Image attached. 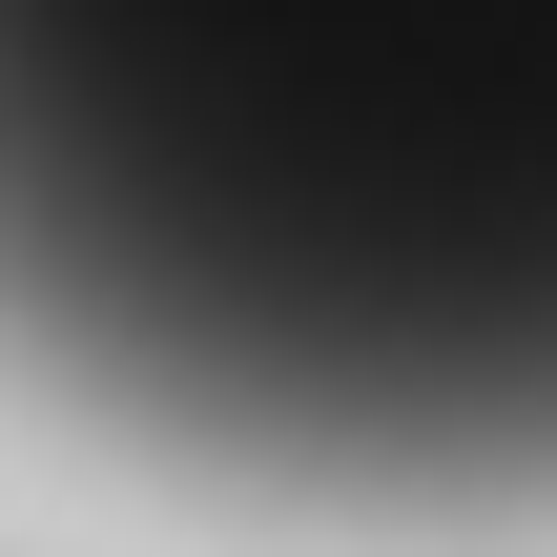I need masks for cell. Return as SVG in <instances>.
I'll return each mask as SVG.
<instances>
[{
    "mask_svg": "<svg viewBox=\"0 0 557 557\" xmlns=\"http://www.w3.org/2000/svg\"><path fill=\"white\" fill-rule=\"evenodd\" d=\"M0 248L186 455L557 496V0H0Z\"/></svg>",
    "mask_w": 557,
    "mask_h": 557,
    "instance_id": "6da1fadb",
    "label": "cell"
}]
</instances>
